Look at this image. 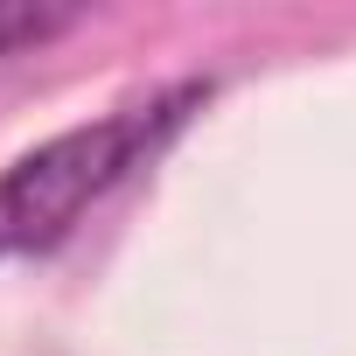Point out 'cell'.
Listing matches in <instances>:
<instances>
[{
  "label": "cell",
  "instance_id": "6da1fadb",
  "mask_svg": "<svg viewBox=\"0 0 356 356\" xmlns=\"http://www.w3.org/2000/svg\"><path fill=\"white\" fill-rule=\"evenodd\" d=\"M189 105H203L196 84L168 91L154 105H133V112H112L98 126H77V133L22 154L8 175H0V259L49 252L84 217V203H98L105 189H119L126 175L189 119Z\"/></svg>",
  "mask_w": 356,
  "mask_h": 356
},
{
  "label": "cell",
  "instance_id": "7a4b0ae2",
  "mask_svg": "<svg viewBox=\"0 0 356 356\" xmlns=\"http://www.w3.org/2000/svg\"><path fill=\"white\" fill-rule=\"evenodd\" d=\"M77 15L70 8H0V56H15V49H29V42H49V35H63Z\"/></svg>",
  "mask_w": 356,
  "mask_h": 356
}]
</instances>
